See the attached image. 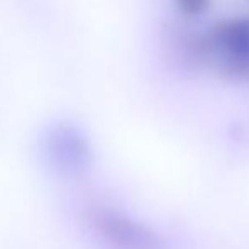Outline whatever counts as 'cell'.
<instances>
[{
	"label": "cell",
	"mask_w": 249,
	"mask_h": 249,
	"mask_svg": "<svg viewBox=\"0 0 249 249\" xmlns=\"http://www.w3.org/2000/svg\"><path fill=\"white\" fill-rule=\"evenodd\" d=\"M202 51L215 58L224 76L249 82V16L227 17L213 24Z\"/></svg>",
	"instance_id": "6da1fadb"
},
{
	"label": "cell",
	"mask_w": 249,
	"mask_h": 249,
	"mask_svg": "<svg viewBox=\"0 0 249 249\" xmlns=\"http://www.w3.org/2000/svg\"><path fill=\"white\" fill-rule=\"evenodd\" d=\"M213 0H173V5L180 16L187 19L202 17L212 9Z\"/></svg>",
	"instance_id": "7a4b0ae2"
}]
</instances>
